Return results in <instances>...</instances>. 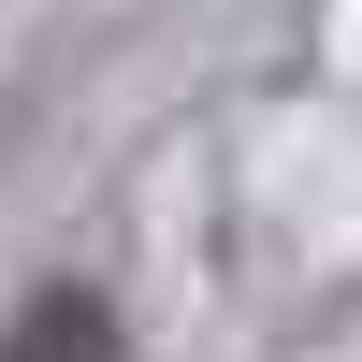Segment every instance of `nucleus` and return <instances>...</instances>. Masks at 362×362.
Here are the masks:
<instances>
[{
  "mask_svg": "<svg viewBox=\"0 0 362 362\" xmlns=\"http://www.w3.org/2000/svg\"><path fill=\"white\" fill-rule=\"evenodd\" d=\"M0 362H116V319L87 305V290H44V305L0 334Z\"/></svg>",
  "mask_w": 362,
  "mask_h": 362,
  "instance_id": "f257e3e1",
  "label": "nucleus"
}]
</instances>
